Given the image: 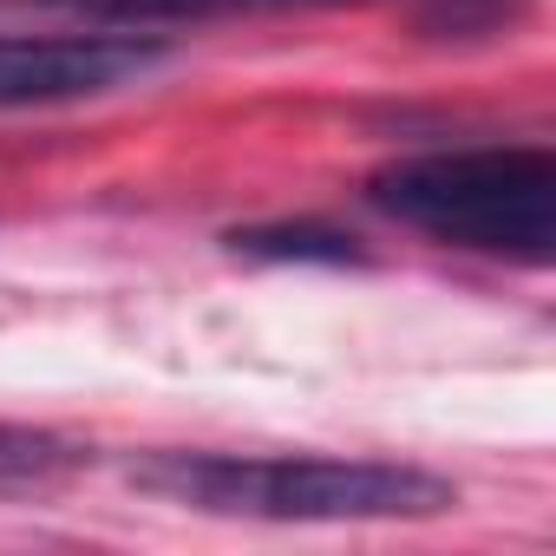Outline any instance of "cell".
<instances>
[{
  "label": "cell",
  "instance_id": "cell-3",
  "mask_svg": "<svg viewBox=\"0 0 556 556\" xmlns=\"http://www.w3.org/2000/svg\"><path fill=\"white\" fill-rule=\"evenodd\" d=\"M170 60L157 34H0V112L105 99Z\"/></svg>",
  "mask_w": 556,
  "mask_h": 556
},
{
  "label": "cell",
  "instance_id": "cell-2",
  "mask_svg": "<svg viewBox=\"0 0 556 556\" xmlns=\"http://www.w3.org/2000/svg\"><path fill=\"white\" fill-rule=\"evenodd\" d=\"M367 203L445 249L497 255L517 268L556 262L549 144H452V151L393 157L367 177Z\"/></svg>",
  "mask_w": 556,
  "mask_h": 556
},
{
  "label": "cell",
  "instance_id": "cell-7",
  "mask_svg": "<svg viewBox=\"0 0 556 556\" xmlns=\"http://www.w3.org/2000/svg\"><path fill=\"white\" fill-rule=\"evenodd\" d=\"M79 445L34 432V426H0V491H27V484H60L66 471H79Z\"/></svg>",
  "mask_w": 556,
  "mask_h": 556
},
{
  "label": "cell",
  "instance_id": "cell-5",
  "mask_svg": "<svg viewBox=\"0 0 556 556\" xmlns=\"http://www.w3.org/2000/svg\"><path fill=\"white\" fill-rule=\"evenodd\" d=\"M229 249L236 255H255V262H321V268H367L374 255L361 249V236L334 229V223H249V229H229Z\"/></svg>",
  "mask_w": 556,
  "mask_h": 556
},
{
  "label": "cell",
  "instance_id": "cell-6",
  "mask_svg": "<svg viewBox=\"0 0 556 556\" xmlns=\"http://www.w3.org/2000/svg\"><path fill=\"white\" fill-rule=\"evenodd\" d=\"M530 8L536 0H413V27L419 40H439V47H478L510 34Z\"/></svg>",
  "mask_w": 556,
  "mask_h": 556
},
{
  "label": "cell",
  "instance_id": "cell-1",
  "mask_svg": "<svg viewBox=\"0 0 556 556\" xmlns=\"http://www.w3.org/2000/svg\"><path fill=\"white\" fill-rule=\"evenodd\" d=\"M131 484L203 517L255 523H413L458 510V484L400 458L321 452H151Z\"/></svg>",
  "mask_w": 556,
  "mask_h": 556
},
{
  "label": "cell",
  "instance_id": "cell-4",
  "mask_svg": "<svg viewBox=\"0 0 556 556\" xmlns=\"http://www.w3.org/2000/svg\"><path fill=\"white\" fill-rule=\"evenodd\" d=\"M47 8L138 34V27H184V21H223V14H275V8H348V0H47Z\"/></svg>",
  "mask_w": 556,
  "mask_h": 556
}]
</instances>
